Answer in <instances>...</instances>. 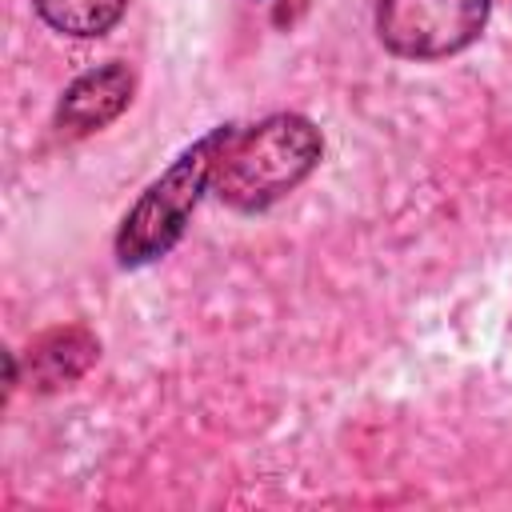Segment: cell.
<instances>
[{
    "label": "cell",
    "mask_w": 512,
    "mask_h": 512,
    "mask_svg": "<svg viewBox=\"0 0 512 512\" xmlns=\"http://www.w3.org/2000/svg\"><path fill=\"white\" fill-rule=\"evenodd\" d=\"M32 4L44 16V24H52L64 36H100L124 16L128 0H32Z\"/></svg>",
    "instance_id": "cell-6"
},
{
    "label": "cell",
    "mask_w": 512,
    "mask_h": 512,
    "mask_svg": "<svg viewBox=\"0 0 512 512\" xmlns=\"http://www.w3.org/2000/svg\"><path fill=\"white\" fill-rule=\"evenodd\" d=\"M100 344L84 332V328H60L48 332L44 340H36V348L28 352V376L36 380V388L52 392L60 384H72L76 376H84V368L96 360Z\"/></svg>",
    "instance_id": "cell-5"
},
{
    "label": "cell",
    "mask_w": 512,
    "mask_h": 512,
    "mask_svg": "<svg viewBox=\"0 0 512 512\" xmlns=\"http://www.w3.org/2000/svg\"><path fill=\"white\" fill-rule=\"evenodd\" d=\"M132 88H136V76H132V68L120 64V60L76 76L72 88L64 92L60 108H56V128H60L64 136L100 132L104 124H112V120L128 108Z\"/></svg>",
    "instance_id": "cell-4"
},
{
    "label": "cell",
    "mask_w": 512,
    "mask_h": 512,
    "mask_svg": "<svg viewBox=\"0 0 512 512\" xmlns=\"http://www.w3.org/2000/svg\"><path fill=\"white\" fill-rule=\"evenodd\" d=\"M488 8L492 0H380L376 32L404 60H440L484 32Z\"/></svg>",
    "instance_id": "cell-3"
},
{
    "label": "cell",
    "mask_w": 512,
    "mask_h": 512,
    "mask_svg": "<svg viewBox=\"0 0 512 512\" xmlns=\"http://www.w3.org/2000/svg\"><path fill=\"white\" fill-rule=\"evenodd\" d=\"M228 128L232 124H220L208 136H200L192 148H184L164 168V176L152 180L140 192V200L128 208V216L116 232V260L124 268H140V264L160 260L184 236L192 208L212 188V168H216V156L228 140Z\"/></svg>",
    "instance_id": "cell-2"
},
{
    "label": "cell",
    "mask_w": 512,
    "mask_h": 512,
    "mask_svg": "<svg viewBox=\"0 0 512 512\" xmlns=\"http://www.w3.org/2000/svg\"><path fill=\"white\" fill-rule=\"evenodd\" d=\"M320 152V128L296 112H276L248 128L232 124L212 168V192L236 212L272 208L316 168Z\"/></svg>",
    "instance_id": "cell-1"
}]
</instances>
